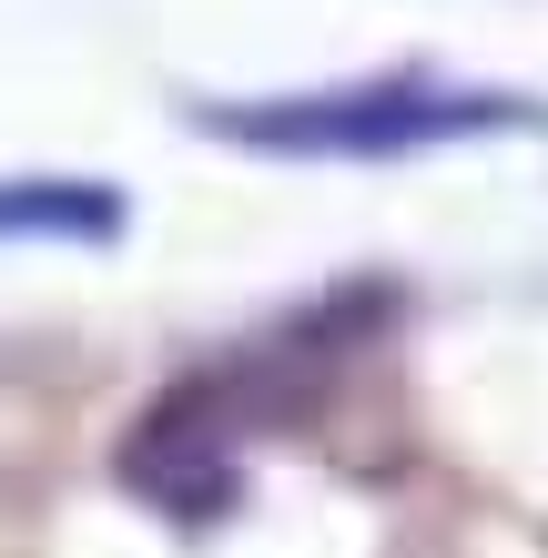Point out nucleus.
I'll return each mask as SVG.
<instances>
[{"label": "nucleus", "instance_id": "2", "mask_svg": "<svg viewBox=\"0 0 548 558\" xmlns=\"http://www.w3.org/2000/svg\"><path fill=\"white\" fill-rule=\"evenodd\" d=\"M112 214L92 183H0V234H112Z\"/></svg>", "mask_w": 548, "mask_h": 558}, {"label": "nucleus", "instance_id": "1", "mask_svg": "<svg viewBox=\"0 0 548 558\" xmlns=\"http://www.w3.org/2000/svg\"><path fill=\"white\" fill-rule=\"evenodd\" d=\"M498 122V102H447V92H326V102H265V112H223V133L275 143V153H406L437 133Z\"/></svg>", "mask_w": 548, "mask_h": 558}]
</instances>
